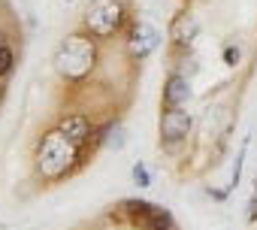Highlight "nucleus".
Returning <instances> with one entry per match:
<instances>
[{"instance_id": "nucleus-1", "label": "nucleus", "mask_w": 257, "mask_h": 230, "mask_svg": "<svg viewBox=\"0 0 257 230\" xmlns=\"http://www.w3.org/2000/svg\"><path fill=\"white\" fill-rule=\"evenodd\" d=\"M76 158H79V143H73L67 134L52 131L49 137H43V143H40V170H43V176H49V179L64 176L73 167Z\"/></svg>"}, {"instance_id": "nucleus-2", "label": "nucleus", "mask_w": 257, "mask_h": 230, "mask_svg": "<svg viewBox=\"0 0 257 230\" xmlns=\"http://www.w3.org/2000/svg\"><path fill=\"white\" fill-rule=\"evenodd\" d=\"M94 58H97V52H94V43H91V40H85V37H70V40L58 49L55 64H58V73H61V76H67V79H82V76L91 73Z\"/></svg>"}, {"instance_id": "nucleus-3", "label": "nucleus", "mask_w": 257, "mask_h": 230, "mask_svg": "<svg viewBox=\"0 0 257 230\" xmlns=\"http://www.w3.org/2000/svg\"><path fill=\"white\" fill-rule=\"evenodd\" d=\"M85 22H88L94 37H109V34H115V28L121 22V7L115 4V0H94V4L88 7Z\"/></svg>"}, {"instance_id": "nucleus-4", "label": "nucleus", "mask_w": 257, "mask_h": 230, "mask_svg": "<svg viewBox=\"0 0 257 230\" xmlns=\"http://www.w3.org/2000/svg\"><path fill=\"white\" fill-rule=\"evenodd\" d=\"M191 125H194L191 112H182L179 106H173L170 112H164V122H161V134H164V140H170V143H179V140H185V137H188Z\"/></svg>"}, {"instance_id": "nucleus-5", "label": "nucleus", "mask_w": 257, "mask_h": 230, "mask_svg": "<svg viewBox=\"0 0 257 230\" xmlns=\"http://www.w3.org/2000/svg\"><path fill=\"white\" fill-rule=\"evenodd\" d=\"M158 31L149 25V22H137L134 25V34H131V49H134V55H140V58H146L155 46H158Z\"/></svg>"}, {"instance_id": "nucleus-6", "label": "nucleus", "mask_w": 257, "mask_h": 230, "mask_svg": "<svg viewBox=\"0 0 257 230\" xmlns=\"http://www.w3.org/2000/svg\"><path fill=\"white\" fill-rule=\"evenodd\" d=\"M58 131L61 134H67L73 143H85L88 137H91V122L85 119V115H67V119H61L58 122Z\"/></svg>"}, {"instance_id": "nucleus-7", "label": "nucleus", "mask_w": 257, "mask_h": 230, "mask_svg": "<svg viewBox=\"0 0 257 230\" xmlns=\"http://www.w3.org/2000/svg\"><path fill=\"white\" fill-rule=\"evenodd\" d=\"M188 97H191L188 79H185V76H170V79H167V88H164V103L173 109V106H182Z\"/></svg>"}, {"instance_id": "nucleus-8", "label": "nucleus", "mask_w": 257, "mask_h": 230, "mask_svg": "<svg viewBox=\"0 0 257 230\" xmlns=\"http://www.w3.org/2000/svg\"><path fill=\"white\" fill-rule=\"evenodd\" d=\"M140 227L143 230H173V215L161 206H149L140 215Z\"/></svg>"}, {"instance_id": "nucleus-9", "label": "nucleus", "mask_w": 257, "mask_h": 230, "mask_svg": "<svg viewBox=\"0 0 257 230\" xmlns=\"http://www.w3.org/2000/svg\"><path fill=\"white\" fill-rule=\"evenodd\" d=\"M194 34H197V22H194V19H188V16L176 19V25H173V37H176L179 43H191Z\"/></svg>"}, {"instance_id": "nucleus-10", "label": "nucleus", "mask_w": 257, "mask_h": 230, "mask_svg": "<svg viewBox=\"0 0 257 230\" xmlns=\"http://www.w3.org/2000/svg\"><path fill=\"white\" fill-rule=\"evenodd\" d=\"M13 49H7V46H0V76H7L10 70H13Z\"/></svg>"}, {"instance_id": "nucleus-11", "label": "nucleus", "mask_w": 257, "mask_h": 230, "mask_svg": "<svg viewBox=\"0 0 257 230\" xmlns=\"http://www.w3.org/2000/svg\"><path fill=\"white\" fill-rule=\"evenodd\" d=\"M134 182H137L140 188H149V185H152V176H149V170H146L143 164L134 167Z\"/></svg>"}, {"instance_id": "nucleus-12", "label": "nucleus", "mask_w": 257, "mask_h": 230, "mask_svg": "<svg viewBox=\"0 0 257 230\" xmlns=\"http://www.w3.org/2000/svg\"><path fill=\"white\" fill-rule=\"evenodd\" d=\"M224 61H227V64H236V61H239V52H236L233 46H227V49H224Z\"/></svg>"}, {"instance_id": "nucleus-13", "label": "nucleus", "mask_w": 257, "mask_h": 230, "mask_svg": "<svg viewBox=\"0 0 257 230\" xmlns=\"http://www.w3.org/2000/svg\"><path fill=\"white\" fill-rule=\"evenodd\" d=\"M248 218H251V221H257V197L251 200V212H248Z\"/></svg>"}]
</instances>
